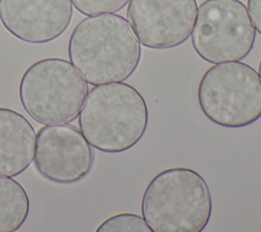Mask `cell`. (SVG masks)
Wrapping results in <instances>:
<instances>
[{
	"label": "cell",
	"mask_w": 261,
	"mask_h": 232,
	"mask_svg": "<svg viewBox=\"0 0 261 232\" xmlns=\"http://www.w3.org/2000/svg\"><path fill=\"white\" fill-rule=\"evenodd\" d=\"M67 51L72 65L93 86L126 80L141 59V43L132 26L115 13L82 19L69 37Z\"/></svg>",
	"instance_id": "6da1fadb"
},
{
	"label": "cell",
	"mask_w": 261,
	"mask_h": 232,
	"mask_svg": "<svg viewBox=\"0 0 261 232\" xmlns=\"http://www.w3.org/2000/svg\"><path fill=\"white\" fill-rule=\"evenodd\" d=\"M148 120L143 95L129 84L114 82L90 90L79 114V126L91 146L119 153L142 139Z\"/></svg>",
	"instance_id": "7a4b0ae2"
},
{
	"label": "cell",
	"mask_w": 261,
	"mask_h": 232,
	"mask_svg": "<svg viewBox=\"0 0 261 232\" xmlns=\"http://www.w3.org/2000/svg\"><path fill=\"white\" fill-rule=\"evenodd\" d=\"M212 213L211 193L195 170L170 168L155 175L142 197V215L154 232H201Z\"/></svg>",
	"instance_id": "3957f363"
},
{
	"label": "cell",
	"mask_w": 261,
	"mask_h": 232,
	"mask_svg": "<svg viewBox=\"0 0 261 232\" xmlns=\"http://www.w3.org/2000/svg\"><path fill=\"white\" fill-rule=\"evenodd\" d=\"M18 93L25 112L36 122L67 124L79 117L89 86L70 61L49 57L25 69Z\"/></svg>",
	"instance_id": "277c9868"
},
{
	"label": "cell",
	"mask_w": 261,
	"mask_h": 232,
	"mask_svg": "<svg viewBox=\"0 0 261 232\" xmlns=\"http://www.w3.org/2000/svg\"><path fill=\"white\" fill-rule=\"evenodd\" d=\"M202 112L214 124L238 129L261 118V81L249 64L238 61L215 63L198 85Z\"/></svg>",
	"instance_id": "5b68a950"
},
{
	"label": "cell",
	"mask_w": 261,
	"mask_h": 232,
	"mask_svg": "<svg viewBox=\"0 0 261 232\" xmlns=\"http://www.w3.org/2000/svg\"><path fill=\"white\" fill-rule=\"evenodd\" d=\"M196 53L209 63L238 61L253 49L256 30L240 0H206L192 31Z\"/></svg>",
	"instance_id": "8992f818"
},
{
	"label": "cell",
	"mask_w": 261,
	"mask_h": 232,
	"mask_svg": "<svg viewBox=\"0 0 261 232\" xmlns=\"http://www.w3.org/2000/svg\"><path fill=\"white\" fill-rule=\"evenodd\" d=\"M34 163L47 180L72 184L92 170L94 153L81 130L69 124L45 125L36 136Z\"/></svg>",
	"instance_id": "52a82bcc"
},
{
	"label": "cell",
	"mask_w": 261,
	"mask_h": 232,
	"mask_svg": "<svg viewBox=\"0 0 261 232\" xmlns=\"http://www.w3.org/2000/svg\"><path fill=\"white\" fill-rule=\"evenodd\" d=\"M198 12L196 0H129L127 19L140 43L168 49L186 42Z\"/></svg>",
	"instance_id": "ba28073f"
},
{
	"label": "cell",
	"mask_w": 261,
	"mask_h": 232,
	"mask_svg": "<svg viewBox=\"0 0 261 232\" xmlns=\"http://www.w3.org/2000/svg\"><path fill=\"white\" fill-rule=\"evenodd\" d=\"M71 17V0H0L3 27L27 43L43 44L57 39Z\"/></svg>",
	"instance_id": "9c48e42d"
},
{
	"label": "cell",
	"mask_w": 261,
	"mask_h": 232,
	"mask_svg": "<svg viewBox=\"0 0 261 232\" xmlns=\"http://www.w3.org/2000/svg\"><path fill=\"white\" fill-rule=\"evenodd\" d=\"M36 132L19 112L0 107V176L15 177L34 160Z\"/></svg>",
	"instance_id": "30bf717a"
},
{
	"label": "cell",
	"mask_w": 261,
	"mask_h": 232,
	"mask_svg": "<svg viewBox=\"0 0 261 232\" xmlns=\"http://www.w3.org/2000/svg\"><path fill=\"white\" fill-rule=\"evenodd\" d=\"M30 198L24 187L11 177L0 176V232H14L25 222Z\"/></svg>",
	"instance_id": "8fae6325"
},
{
	"label": "cell",
	"mask_w": 261,
	"mask_h": 232,
	"mask_svg": "<svg viewBox=\"0 0 261 232\" xmlns=\"http://www.w3.org/2000/svg\"><path fill=\"white\" fill-rule=\"evenodd\" d=\"M97 232H151L143 217L122 213L109 217L96 229Z\"/></svg>",
	"instance_id": "7c38bea8"
},
{
	"label": "cell",
	"mask_w": 261,
	"mask_h": 232,
	"mask_svg": "<svg viewBox=\"0 0 261 232\" xmlns=\"http://www.w3.org/2000/svg\"><path fill=\"white\" fill-rule=\"evenodd\" d=\"M129 0H71L79 12L85 15L114 13L122 9Z\"/></svg>",
	"instance_id": "4fadbf2b"
},
{
	"label": "cell",
	"mask_w": 261,
	"mask_h": 232,
	"mask_svg": "<svg viewBox=\"0 0 261 232\" xmlns=\"http://www.w3.org/2000/svg\"><path fill=\"white\" fill-rule=\"evenodd\" d=\"M247 9L255 30L261 35V0H248Z\"/></svg>",
	"instance_id": "5bb4252c"
},
{
	"label": "cell",
	"mask_w": 261,
	"mask_h": 232,
	"mask_svg": "<svg viewBox=\"0 0 261 232\" xmlns=\"http://www.w3.org/2000/svg\"><path fill=\"white\" fill-rule=\"evenodd\" d=\"M258 76H259L260 81H261V59H260V62H259V67H258Z\"/></svg>",
	"instance_id": "9a60e30c"
}]
</instances>
